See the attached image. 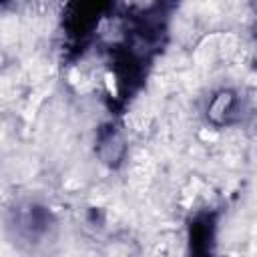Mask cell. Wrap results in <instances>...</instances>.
Instances as JSON below:
<instances>
[{"label": "cell", "instance_id": "cell-1", "mask_svg": "<svg viewBox=\"0 0 257 257\" xmlns=\"http://www.w3.org/2000/svg\"><path fill=\"white\" fill-rule=\"evenodd\" d=\"M104 84H106L108 94H112V96L118 94V84H116V74L114 72H106L104 74Z\"/></svg>", "mask_w": 257, "mask_h": 257}]
</instances>
